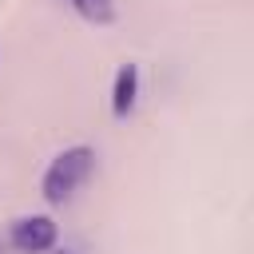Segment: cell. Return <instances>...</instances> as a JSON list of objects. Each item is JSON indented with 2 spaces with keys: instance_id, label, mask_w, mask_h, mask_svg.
<instances>
[{
  "instance_id": "obj_1",
  "label": "cell",
  "mask_w": 254,
  "mask_h": 254,
  "mask_svg": "<svg viewBox=\"0 0 254 254\" xmlns=\"http://www.w3.org/2000/svg\"><path fill=\"white\" fill-rule=\"evenodd\" d=\"M91 167H95V151L91 147H67V151H60L48 163V171H44V198L52 206L67 202L83 187V179L91 175Z\"/></svg>"
},
{
  "instance_id": "obj_2",
  "label": "cell",
  "mask_w": 254,
  "mask_h": 254,
  "mask_svg": "<svg viewBox=\"0 0 254 254\" xmlns=\"http://www.w3.org/2000/svg\"><path fill=\"white\" fill-rule=\"evenodd\" d=\"M56 222L48 214H28V218H16L12 230H8V242L20 250V254H44L56 246Z\"/></svg>"
},
{
  "instance_id": "obj_3",
  "label": "cell",
  "mask_w": 254,
  "mask_h": 254,
  "mask_svg": "<svg viewBox=\"0 0 254 254\" xmlns=\"http://www.w3.org/2000/svg\"><path fill=\"white\" fill-rule=\"evenodd\" d=\"M135 91H139V71H135V64H123L115 71V87H111V115L115 119H123L135 107Z\"/></svg>"
},
{
  "instance_id": "obj_4",
  "label": "cell",
  "mask_w": 254,
  "mask_h": 254,
  "mask_svg": "<svg viewBox=\"0 0 254 254\" xmlns=\"http://www.w3.org/2000/svg\"><path fill=\"white\" fill-rule=\"evenodd\" d=\"M71 8L87 20V24H107L115 16V4L111 0H71Z\"/></svg>"
}]
</instances>
